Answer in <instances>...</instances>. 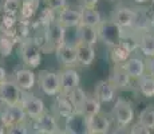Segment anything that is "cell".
<instances>
[{"label": "cell", "instance_id": "1", "mask_svg": "<svg viewBox=\"0 0 154 134\" xmlns=\"http://www.w3.org/2000/svg\"><path fill=\"white\" fill-rule=\"evenodd\" d=\"M19 54L23 63L29 68H36L42 63V48L32 36L19 42Z\"/></svg>", "mask_w": 154, "mask_h": 134}, {"label": "cell", "instance_id": "2", "mask_svg": "<svg viewBox=\"0 0 154 134\" xmlns=\"http://www.w3.org/2000/svg\"><path fill=\"white\" fill-rule=\"evenodd\" d=\"M98 31V39H100L106 46L110 47L118 44L125 36V30L121 28L114 20H103L99 23V26L97 27Z\"/></svg>", "mask_w": 154, "mask_h": 134}, {"label": "cell", "instance_id": "3", "mask_svg": "<svg viewBox=\"0 0 154 134\" xmlns=\"http://www.w3.org/2000/svg\"><path fill=\"white\" fill-rule=\"evenodd\" d=\"M29 132L34 133H43V134H55L60 133V127L58 123V117L54 114V111H44L43 114H40L39 117L31 120L28 123Z\"/></svg>", "mask_w": 154, "mask_h": 134}, {"label": "cell", "instance_id": "4", "mask_svg": "<svg viewBox=\"0 0 154 134\" xmlns=\"http://www.w3.org/2000/svg\"><path fill=\"white\" fill-rule=\"evenodd\" d=\"M112 118L115 123L121 129H127L134 121V109L127 101L122 98H117L112 107Z\"/></svg>", "mask_w": 154, "mask_h": 134}, {"label": "cell", "instance_id": "5", "mask_svg": "<svg viewBox=\"0 0 154 134\" xmlns=\"http://www.w3.org/2000/svg\"><path fill=\"white\" fill-rule=\"evenodd\" d=\"M153 15H154V11H150L149 8L135 7L134 19H133V26L130 31L134 35L153 31Z\"/></svg>", "mask_w": 154, "mask_h": 134}, {"label": "cell", "instance_id": "6", "mask_svg": "<svg viewBox=\"0 0 154 134\" xmlns=\"http://www.w3.org/2000/svg\"><path fill=\"white\" fill-rule=\"evenodd\" d=\"M20 106L23 107L24 113L27 114L28 120H34V118L39 117L46 111V105L39 97L31 94L29 91H23L22 97H20Z\"/></svg>", "mask_w": 154, "mask_h": 134}, {"label": "cell", "instance_id": "7", "mask_svg": "<svg viewBox=\"0 0 154 134\" xmlns=\"http://www.w3.org/2000/svg\"><path fill=\"white\" fill-rule=\"evenodd\" d=\"M38 82H39V87L42 93L47 97H55L60 93V82H59L58 73L48 70L40 71L39 76H38Z\"/></svg>", "mask_w": 154, "mask_h": 134}, {"label": "cell", "instance_id": "8", "mask_svg": "<svg viewBox=\"0 0 154 134\" xmlns=\"http://www.w3.org/2000/svg\"><path fill=\"white\" fill-rule=\"evenodd\" d=\"M52 111H54V114L56 117L66 120V118H69L71 115L78 113V107L72 102V99L70 98L69 94L59 93L58 95H55Z\"/></svg>", "mask_w": 154, "mask_h": 134}, {"label": "cell", "instance_id": "9", "mask_svg": "<svg viewBox=\"0 0 154 134\" xmlns=\"http://www.w3.org/2000/svg\"><path fill=\"white\" fill-rule=\"evenodd\" d=\"M22 93L23 91L12 80V78H7L5 80L0 82V98H2V103L4 106L20 103Z\"/></svg>", "mask_w": 154, "mask_h": 134}, {"label": "cell", "instance_id": "10", "mask_svg": "<svg viewBox=\"0 0 154 134\" xmlns=\"http://www.w3.org/2000/svg\"><path fill=\"white\" fill-rule=\"evenodd\" d=\"M0 118H2L3 123H4V126L7 129L14 126V125L28 121L27 114L24 113V110L20 106V103L11 105V106H4V109L0 111Z\"/></svg>", "mask_w": 154, "mask_h": 134}, {"label": "cell", "instance_id": "11", "mask_svg": "<svg viewBox=\"0 0 154 134\" xmlns=\"http://www.w3.org/2000/svg\"><path fill=\"white\" fill-rule=\"evenodd\" d=\"M58 75L59 82H60V93L69 94L81 85V76H79L78 71L74 68V66L63 67L58 73Z\"/></svg>", "mask_w": 154, "mask_h": 134}, {"label": "cell", "instance_id": "12", "mask_svg": "<svg viewBox=\"0 0 154 134\" xmlns=\"http://www.w3.org/2000/svg\"><path fill=\"white\" fill-rule=\"evenodd\" d=\"M86 127L88 134H106L111 129V120L102 111L86 118Z\"/></svg>", "mask_w": 154, "mask_h": 134}, {"label": "cell", "instance_id": "13", "mask_svg": "<svg viewBox=\"0 0 154 134\" xmlns=\"http://www.w3.org/2000/svg\"><path fill=\"white\" fill-rule=\"evenodd\" d=\"M11 78L19 86V89L22 91H31L35 87V83H36V75L34 74L32 68L29 67L17 68Z\"/></svg>", "mask_w": 154, "mask_h": 134}, {"label": "cell", "instance_id": "14", "mask_svg": "<svg viewBox=\"0 0 154 134\" xmlns=\"http://www.w3.org/2000/svg\"><path fill=\"white\" fill-rule=\"evenodd\" d=\"M55 55L58 62L62 64L63 67H69V66H75L78 64V58H76V47L75 44L64 42L62 46H59L55 50Z\"/></svg>", "mask_w": 154, "mask_h": 134}, {"label": "cell", "instance_id": "15", "mask_svg": "<svg viewBox=\"0 0 154 134\" xmlns=\"http://www.w3.org/2000/svg\"><path fill=\"white\" fill-rule=\"evenodd\" d=\"M56 20L66 28H74L78 27L82 22V10H76L72 7H64L58 11Z\"/></svg>", "mask_w": 154, "mask_h": 134}, {"label": "cell", "instance_id": "16", "mask_svg": "<svg viewBox=\"0 0 154 134\" xmlns=\"http://www.w3.org/2000/svg\"><path fill=\"white\" fill-rule=\"evenodd\" d=\"M133 19H134V8L129 7V5H123V4L114 8L111 20H114L125 31H130L131 30Z\"/></svg>", "mask_w": 154, "mask_h": 134}, {"label": "cell", "instance_id": "17", "mask_svg": "<svg viewBox=\"0 0 154 134\" xmlns=\"http://www.w3.org/2000/svg\"><path fill=\"white\" fill-rule=\"evenodd\" d=\"M94 95L100 103H110L117 98V89L110 80H99L95 85Z\"/></svg>", "mask_w": 154, "mask_h": 134}, {"label": "cell", "instance_id": "18", "mask_svg": "<svg viewBox=\"0 0 154 134\" xmlns=\"http://www.w3.org/2000/svg\"><path fill=\"white\" fill-rule=\"evenodd\" d=\"M109 80L114 85V87L117 90H119V89H127L130 86V83H131V78H130V75L125 70L123 64H114Z\"/></svg>", "mask_w": 154, "mask_h": 134}, {"label": "cell", "instance_id": "19", "mask_svg": "<svg viewBox=\"0 0 154 134\" xmlns=\"http://www.w3.org/2000/svg\"><path fill=\"white\" fill-rule=\"evenodd\" d=\"M75 47H76L78 64H81L83 67H90L94 63V61H95V50H94V46L76 42Z\"/></svg>", "mask_w": 154, "mask_h": 134}, {"label": "cell", "instance_id": "20", "mask_svg": "<svg viewBox=\"0 0 154 134\" xmlns=\"http://www.w3.org/2000/svg\"><path fill=\"white\" fill-rule=\"evenodd\" d=\"M123 67L131 79H138L146 73V63L140 56H130L123 63Z\"/></svg>", "mask_w": 154, "mask_h": 134}, {"label": "cell", "instance_id": "21", "mask_svg": "<svg viewBox=\"0 0 154 134\" xmlns=\"http://www.w3.org/2000/svg\"><path fill=\"white\" fill-rule=\"evenodd\" d=\"M99 111H102V103L95 98V95H86L83 102L79 105L78 113L82 114L85 118H88L91 115L98 114Z\"/></svg>", "mask_w": 154, "mask_h": 134}, {"label": "cell", "instance_id": "22", "mask_svg": "<svg viewBox=\"0 0 154 134\" xmlns=\"http://www.w3.org/2000/svg\"><path fill=\"white\" fill-rule=\"evenodd\" d=\"M64 133L70 134H79V133H87V127H86V118L82 114L76 113V114L71 115V117L64 120Z\"/></svg>", "mask_w": 154, "mask_h": 134}, {"label": "cell", "instance_id": "23", "mask_svg": "<svg viewBox=\"0 0 154 134\" xmlns=\"http://www.w3.org/2000/svg\"><path fill=\"white\" fill-rule=\"evenodd\" d=\"M137 48L146 58L154 56V31L137 35Z\"/></svg>", "mask_w": 154, "mask_h": 134}, {"label": "cell", "instance_id": "24", "mask_svg": "<svg viewBox=\"0 0 154 134\" xmlns=\"http://www.w3.org/2000/svg\"><path fill=\"white\" fill-rule=\"evenodd\" d=\"M76 38H78L76 42H79V43L95 46L97 42H98V31H97V27L79 24L76 27Z\"/></svg>", "mask_w": 154, "mask_h": 134}, {"label": "cell", "instance_id": "25", "mask_svg": "<svg viewBox=\"0 0 154 134\" xmlns=\"http://www.w3.org/2000/svg\"><path fill=\"white\" fill-rule=\"evenodd\" d=\"M17 22H19V17L17 15H11V14H3L0 12V32H4V34H10L14 36H17Z\"/></svg>", "mask_w": 154, "mask_h": 134}, {"label": "cell", "instance_id": "26", "mask_svg": "<svg viewBox=\"0 0 154 134\" xmlns=\"http://www.w3.org/2000/svg\"><path fill=\"white\" fill-rule=\"evenodd\" d=\"M40 5V0H22L20 3V10H19V19L20 20H27L31 22L35 14L38 12Z\"/></svg>", "mask_w": 154, "mask_h": 134}, {"label": "cell", "instance_id": "27", "mask_svg": "<svg viewBox=\"0 0 154 134\" xmlns=\"http://www.w3.org/2000/svg\"><path fill=\"white\" fill-rule=\"evenodd\" d=\"M19 42H20V39L17 36L0 32V56H2V58L10 56L15 48V44L19 43Z\"/></svg>", "mask_w": 154, "mask_h": 134}, {"label": "cell", "instance_id": "28", "mask_svg": "<svg viewBox=\"0 0 154 134\" xmlns=\"http://www.w3.org/2000/svg\"><path fill=\"white\" fill-rule=\"evenodd\" d=\"M138 91L146 98H154V76L145 73L137 79Z\"/></svg>", "mask_w": 154, "mask_h": 134}, {"label": "cell", "instance_id": "29", "mask_svg": "<svg viewBox=\"0 0 154 134\" xmlns=\"http://www.w3.org/2000/svg\"><path fill=\"white\" fill-rule=\"evenodd\" d=\"M82 10V22L81 24L98 27L102 22V16L95 8H81Z\"/></svg>", "mask_w": 154, "mask_h": 134}, {"label": "cell", "instance_id": "30", "mask_svg": "<svg viewBox=\"0 0 154 134\" xmlns=\"http://www.w3.org/2000/svg\"><path fill=\"white\" fill-rule=\"evenodd\" d=\"M138 122L153 132L154 130V106H149L142 110L140 117H138Z\"/></svg>", "mask_w": 154, "mask_h": 134}, {"label": "cell", "instance_id": "31", "mask_svg": "<svg viewBox=\"0 0 154 134\" xmlns=\"http://www.w3.org/2000/svg\"><path fill=\"white\" fill-rule=\"evenodd\" d=\"M22 0H0V12L17 15Z\"/></svg>", "mask_w": 154, "mask_h": 134}, {"label": "cell", "instance_id": "32", "mask_svg": "<svg viewBox=\"0 0 154 134\" xmlns=\"http://www.w3.org/2000/svg\"><path fill=\"white\" fill-rule=\"evenodd\" d=\"M56 11H54L52 8L50 7H46L40 11V15H39V19H38V24H39L42 28L47 27L50 23H52L54 20H56V15H55Z\"/></svg>", "mask_w": 154, "mask_h": 134}, {"label": "cell", "instance_id": "33", "mask_svg": "<svg viewBox=\"0 0 154 134\" xmlns=\"http://www.w3.org/2000/svg\"><path fill=\"white\" fill-rule=\"evenodd\" d=\"M69 95H70V98L72 99V102L76 105V107H79V105H81L82 102H83V99H85V97L87 94L85 93L83 90L81 89V86H78L76 89H74L71 93H69Z\"/></svg>", "mask_w": 154, "mask_h": 134}, {"label": "cell", "instance_id": "34", "mask_svg": "<svg viewBox=\"0 0 154 134\" xmlns=\"http://www.w3.org/2000/svg\"><path fill=\"white\" fill-rule=\"evenodd\" d=\"M7 133H11V134H27V133H29L28 121L22 122V123H17V125H14V126L8 127Z\"/></svg>", "mask_w": 154, "mask_h": 134}, {"label": "cell", "instance_id": "35", "mask_svg": "<svg viewBox=\"0 0 154 134\" xmlns=\"http://www.w3.org/2000/svg\"><path fill=\"white\" fill-rule=\"evenodd\" d=\"M129 133H131V134H150L152 130L147 129L146 126H143V125L140 123V122H137V123L130 125L129 126Z\"/></svg>", "mask_w": 154, "mask_h": 134}, {"label": "cell", "instance_id": "36", "mask_svg": "<svg viewBox=\"0 0 154 134\" xmlns=\"http://www.w3.org/2000/svg\"><path fill=\"white\" fill-rule=\"evenodd\" d=\"M47 4V7L52 8L54 11H60L62 8H64L67 5L66 0H44Z\"/></svg>", "mask_w": 154, "mask_h": 134}, {"label": "cell", "instance_id": "37", "mask_svg": "<svg viewBox=\"0 0 154 134\" xmlns=\"http://www.w3.org/2000/svg\"><path fill=\"white\" fill-rule=\"evenodd\" d=\"M99 0H78L81 8H95Z\"/></svg>", "mask_w": 154, "mask_h": 134}, {"label": "cell", "instance_id": "38", "mask_svg": "<svg viewBox=\"0 0 154 134\" xmlns=\"http://www.w3.org/2000/svg\"><path fill=\"white\" fill-rule=\"evenodd\" d=\"M145 63H146V73L150 74L152 76H154V56L147 58L146 61H145Z\"/></svg>", "mask_w": 154, "mask_h": 134}, {"label": "cell", "instance_id": "39", "mask_svg": "<svg viewBox=\"0 0 154 134\" xmlns=\"http://www.w3.org/2000/svg\"><path fill=\"white\" fill-rule=\"evenodd\" d=\"M7 78H8L7 70H5V67L3 66L2 63H0V82H3V80H5Z\"/></svg>", "mask_w": 154, "mask_h": 134}, {"label": "cell", "instance_id": "40", "mask_svg": "<svg viewBox=\"0 0 154 134\" xmlns=\"http://www.w3.org/2000/svg\"><path fill=\"white\" fill-rule=\"evenodd\" d=\"M3 133H7V127L4 126V123H3V121H2V118H0V134H3Z\"/></svg>", "mask_w": 154, "mask_h": 134}, {"label": "cell", "instance_id": "41", "mask_svg": "<svg viewBox=\"0 0 154 134\" xmlns=\"http://www.w3.org/2000/svg\"><path fill=\"white\" fill-rule=\"evenodd\" d=\"M134 2L137 3V4H145V3H147L149 0H134Z\"/></svg>", "mask_w": 154, "mask_h": 134}, {"label": "cell", "instance_id": "42", "mask_svg": "<svg viewBox=\"0 0 154 134\" xmlns=\"http://www.w3.org/2000/svg\"><path fill=\"white\" fill-rule=\"evenodd\" d=\"M152 2V5H153V10H154V0H150Z\"/></svg>", "mask_w": 154, "mask_h": 134}, {"label": "cell", "instance_id": "43", "mask_svg": "<svg viewBox=\"0 0 154 134\" xmlns=\"http://www.w3.org/2000/svg\"><path fill=\"white\" fill-rule=\"evenodd\" d=\"M153 31H154V15H153Z\"/></svg>", "mask_w": 154, "mask_h": 134}, {"label": "cell", "instance_id": "44", "mask_svg": "<svg viewBox=\"0 0 154 134\" xmlns=\"http://www.w3.org/2000/svg\"><path fill=\"white\" fill-rule=\"evenodd\" d=\"M3 105V103H2V98H0V106H2Z\"/></svg>", "mask_w": 154, "mask_h": 134}, {"label": "cell", "instance_id": "45", "mask_svg": "<svg viewBox=\"0 0 154 134\" xmlns=\"http://www.w3.org/2000/svg\"><path fill=\"white\" fill-rule=\"evenodd\" d=\"M110 2H118V0H110Z\"/></svg>", "mask_w": 154, "mask_h": 134}]
</instances>
